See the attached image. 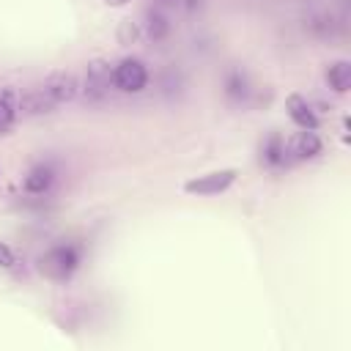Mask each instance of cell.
<instances>
[{"label":"cell","mask_w":351,"mask_h":351,"mask_svg":"<svg viewBox=\"0 0 351 351\" xmlns=\"http://www.w3.org/2000/svg\"><path fill=\"white\" fill-rule=\"evenodd\" d=\"M326 82H329L332 90L348 93V88H351V63L348 60H335L326 69Z\"/></svg>","instance_id":"cell-9"},{"label":"cell","mask_w":351,"mask_h":351,"mask_svg":"<svg viewBox=\"0 0 351 351\" xmlns=\"http://www.w3.org/2000/svg\"><path fill=\"white\" fill-rule=\"evenodd\" d=\"M148 82V71L137 58H123L112 69V85L123 93H140Z\"/></svg>","instance_id":"cell-3"},{"label":"cell","mask_w":351,"mask_h":351,"mask_svg":"<svg viewBox=\"0 0 351 351\" xmlns=\"http://www.w3.org/2000/svg\"><path fill=\"white\" fill-rule=\"evenodd\" d=\"M112 82V69L104 60H93L88 66V93L90 96H101Z\"/></svg>","instance_id":"cell-7"},{"label":"cell","mask_w":351,"mask_h":351,"mask_svg":"<svg viewBox=\"0 0 351 351\" xmlns=\"http://www.w3.org/2000/svg\"><path fill=\"white\" fill-rule=\"evenodd\" d=\"M80 266V252L71 244H58L38 258V271L52 282H66Z\"/></svg>","instance_id":"cell-1"},{"label":"cell","mask_w":351,"mask_h":351,"mask_svg":"<svg viewBox=\"0 0 351 351\" xmlns=\"http://www.w3.org/2000/svg\"><path fill=\"white\" fill-rule=\"evenodd\" d=\"M236 176H239L236 167L203 173V176H197V178H189V181L184 184V192H186V195H200V197H203V195H219V192H225V189L236 181Z\"/></svg>","instance_id":"cell-2"},{"label":"cell","mask_w":351,"mask_h":351,"mask_svg":"<svg viewBox=\"0 0 351 351\" xmlns=\"http://www.w3.org/2000/svg\"><path fill=\"white\" fill-rule=\"evenodd\" d=\"M77 80H74V74H66V71H58V74H52L49 80H47V85H44V96L49 99V101H71L74 96H77Z\"/></svg>","instance_id":"cell-5"},{"label":"cell","mask_w":351,"mask_h":351,"mask_svg":"<svg viewBox=\"0 0 351 351\" xmlns=\"http://www.w3.org/2000/svg\"><path fill=\"white\" fill-rule=\"evenodd\" d=\"M285 110H288V115H291V121L299 126V129H318V118H315V112H313V107H310V101L304 99V96H299V93H291L288 99H285Z\"/></svg>","instance_id":"cell-6"},{"label":"cell","mask_w":351,"mask_h":351,"mask_svg":"<svg viewBox=\"0 0 351 351\" xmlns=\"http://www.w3.org/2000/svg\"><path fill=\"white\" fill-rule=\"evenodd\" d=\"M11 126H14V104H11L8 93H3L0 96V134L8 132Z\"/></svg>","instance_id":"cell-11"},{"label":"cell","mask_w":351,"mask_h":351,"mask_svg":"<svg viewBox=\"0 0 351 351\" xmlns=\"http://www.w3.org/2000/svg\"><path fill=\"white\" fill-rule=\"evenodd\" d=\"M165 33H167V22L159 14H151L148 16V36L151 38H165Z\"/></svg>","instance_id":"cell-12"},{"label":"cell","mask_w":351,"mask_h":351,"mask_svg":"<svg viewBox=\"0 0 351 351\" xmlns=\"http://www.w3.org/2000/svg\"><path fill=\"white\" fill-rule=\"evenodd\" d=\"M162 3H176V0H162Z\"/></svg>","instance_id":"cell-16"},{"label":"cell","mask_w":351,"mask_h":351,"mask_svg":"<svg viewBox=\"0 0 351 351\" xmlns=\"http://www.w3.org/2000/svg\"><path fill=\"white\" fill-rule=\"evenodd\" d=\"M49 184H52V170L47 165H38L25 176V192H30V195H44L49 189Z\"/></svg>","instance_id":"cell-10"},{"label":"cell","mask_w":351,"mask_h":351,"mask_svg":"<svg viewBox=\"0 0 351 351\" xmlns=\"http://www.w3.org/2000/svg\"><path fill=\"white\" fill-rule=\"evenodd\" d=\"M261 162L266 167H282V165H288L285 162V140L280 134H269L261 143Z\"/></svg>","instance_id":"cell-8"},{"label":"cell","mask_w":351,"mask_h":351,"mask_svg":"<svg viewBox=\"0 0 351 351\" xmlns=\"http://www.w3.org/2000/svg\"><path fill=\"white\" fill-rule=\"evenodd\" d=\"M107 5H112V8H118V5H126V3H132V0H104Z\"/></svg>","instance_id":"cell-15"},{"label":"cell","mask_w":351,"mask_h":351,"mask_svg":"<svg viewBox=\"0 0 351 351\" xmlns=\"http://www.w3.org/2000/svg\"><path fill=\"white\" fill-rule=\"evenodd\" d=\"M8 266H14V250L0 241V269H8Z\"/></svg>","instance_id":"cell-14"},{"label":"cell","mask_w":351,"mask_h":351,"mask_svg":"<svg viewBox=\"0 0 351 351\" xmlns=\"http://www.w3.org/2000/svg\"><path fill=\"white\" fill-rule=\"evenodd\" d=\"M228 93H230V96H244V93H247V82H244V77L233 74L230 82H228Z\"/></svg>","instance_id":"cell-13"},{"label":"cell","mask_w":351,"mask_h":351,"mask_svg":"<svg viewBox=\"0 0 351 351\" xmlns=\"http://www.w3.org/2000/svg\"><path fill=\"white\" fill-rule=\"evenodd\" d=\"M321 154V137L313 129H302L296 134H291L285 140V162H304V159H315Z\"/></svg>","instance_id":"cell-4"}]
</instances>
